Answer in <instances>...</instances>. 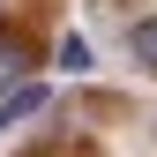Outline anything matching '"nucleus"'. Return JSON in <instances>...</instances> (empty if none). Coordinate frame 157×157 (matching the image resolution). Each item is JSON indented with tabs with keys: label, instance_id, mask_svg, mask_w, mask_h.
<instances>
[{
	"label": "nucleus",
	"instance_id": "obj_1",
	"mask_svg": "<svg viewBox=\"0 0 157 157\" xmlns=\"http://www.w3.org/2000/svg\"><path fill=\"white\" fill-rule=\"evenodd\" d=\"M127 52H135V67H150V75H157V15H142V23L127 30Z\"/></svg>",
	"mask_w": 157,
	"mask_h": 157
},
{
	"label": "nucleus",
	"instance_id": "obj_2",
	"mask_svg": "<svg viewBox=\"0 0 157 157\" xmlns=\"http://www.w3.org/2000/svg\"><path fill=\"white\" fill-rule=\"evenodd\" d=\"M60 67H67V75L90 67V45H82V37H60Z\"/></svg>",
	"mask_w": 157,
	"mask_h": 157
},
{
	"label": "nucleus",
	"instance_id": "obj_3",
	"mask_svg": "<svg viewBox=\"0 0 157 157\" xmlns=\"http://www.w3.org/2000/svg\"><path fill=\"white\" fill-rule=\"evenodd\" d=\"M23 67H30V52H23V45H0V82H15Z\"/></svg>",
	"mask_w": 157,
	"mask_h": 157
}]
</instances>
